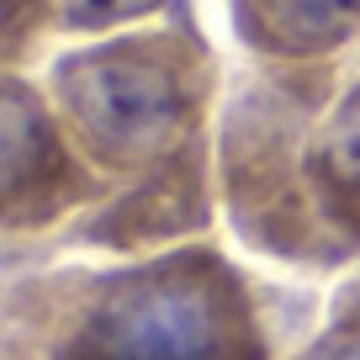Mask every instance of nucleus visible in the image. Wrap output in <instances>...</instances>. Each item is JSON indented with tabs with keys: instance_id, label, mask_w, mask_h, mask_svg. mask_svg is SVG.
Wrapping results in <instances>:
<instances>
[{
	"instance_id": "obj_1",
	"label": "nucleus",
	"mask_w": 360,
	"mask_h": 360,
	"mask_svg": "<svg viewBox=\"0 0 360 360\" xmlns=\"http://www.w3.org/2000/svg\"><path fill=\"white\" fill-rule=\"evenodd\" d=\"M43 90L90 169L138 175L169 165L191 138L207 96V64L186 37L122 32L64 53Z\"/></svg>"
},
{
	"instance_id": "obj_6",
	"label": "nucleus",
	"mask_w": 360,
	"mask_h": 360,
	"mask_svg": "<svg viewBox=\"0 0 360 360\" xmlns=\"http://www.w3.org/2000/svg\"><path fill=\"white\" fill-rule=\"evenodd\" d=\"M159 6L165 0H48V16L64 32H112V27H127Z\"/></svg>"
},
{
	"instance_id": "obj_5",
	"label": "nucleus",
	"mask_w": 360,
	"mask_h": 360,
	"mask_svg": "<svg viewBox=\"0 0 360 360\" xmlns=\"http://www.w3.org/2000/svg\"><path fill=\"white\" fill-rule=\"evenodd\" d=\"M313 169H318V180H323L328 207L339 202V212L360 217V85L349 90L345 101H339V112L328 117Z\"/></svg>"
},
{
	"instance_id": "obj_4",
	"label": "nucleus",
	"mask_w": 360,
	"mask_h": 360,
	"mask_svg": "<svg viewBox=\"0 0 360 360\" xmlns=\"http://www.w3.org/2000/svg\"><path fill=\"white\" fill-rule=\"evenodd\" d=\"M244 37L276 53H323L360 32V0H238Z\"/></svg>"
},
{
	"instance_id": "obj_3",
	"label": "nucleus",
	"mask_w": 360,
	"mask_h": 360,
	"mask_svg": "<svg viewBox=\"0 0 360 360\" xmlns=\"http://www.w3.org/2000/svg\"><path fill=\"white\" fill-rule=\"evenodd\" d=\"M96 191V169L79 159L48 90L0 75V233L48 228Z\"/></svg>"
},
{
	"instance_id": "obj_2",
	"label": "nucleus",
	"mask_w": 360,
	"mask_h": 360,
	"mask_svg": "<svg viewBox=\"0 0 360 360\" xmlns=\"http://www.w3.org/2000/svg\"><path fill=\"white\" fill-rule=\"evenodd\" d=\"M228 281L207 259L117 276L79 307L53 360H228Z\"/></svg>"
},
{
	"instance_id": "obj_8",
	"label": "nucleus",
	"mask_w": 360,
	"mask_h": 360,
	"mask_svg": "<svg viewBox=\"0 0 360 360\" xmlns=\"http://www.w3.org/2000/svg\"><path fill=\"white\" fill-rule=\"evenodd\" d=\"M328 360H360V339H355V345H345V349H334Z\"/></svg>"
},
{
	"instance_id": "obj_7",
	"label": "nucleus",
	"mask_w": 360,
	"mask_h": 360,
	"mask_svg": "<svg viewBox=\"0 0 360 360\" xmlns=\"http://www.w3.org/2000/svg\"><path fill=\"white\" fill-rule=\"evenodd\" d=\"M43 22H53L48 0H0V75L27 58V48H32Z\"/></svg>"
}]
</instances>
